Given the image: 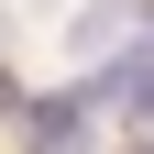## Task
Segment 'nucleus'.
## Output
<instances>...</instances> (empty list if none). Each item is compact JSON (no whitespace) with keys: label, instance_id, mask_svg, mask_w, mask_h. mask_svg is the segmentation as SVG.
Listing matches in <instances>:
<instances>
[{"label":"nucleus","instance_id":"obj_2","mask_svg":"<svg viewBox=\"0 0 154 154\" xmlns=\"http://www.w3.org/2000/svg\"><path fill=\"white\" fill-rule=\"evenodd\" d=\"M121 33H132V0H88V11L66 22V55H110Z\"/></svg>","mask_w":154,"mask_h":154},{"label":"nucleus","instance_id":"obj_3","mask_svg":"<svg viewBox=\"0 0 154 154\" xmlns=\"http://www.w3.org/2000/svg\"><path fill=\"white\" fill-rule=\"evenodd\" d=\"M0 110H22V88H11V77H0Z\"/></svg>","mask_w":154,"mask_h":154},{"label":"nucleus","instance_id":"obj_1","mask_svg":"<svg viewBox=\"0 0 154 154\" xmlns=\"http://www.w3.org/2000/svg\"><path fill=\"white\" fill-rule=\"evenodd\" d=\"M88 121H99V110H88V88L44 99V110H33V154H88Z\"/></svg>","mask_w":154,"mask_h":154}]
</instances>
